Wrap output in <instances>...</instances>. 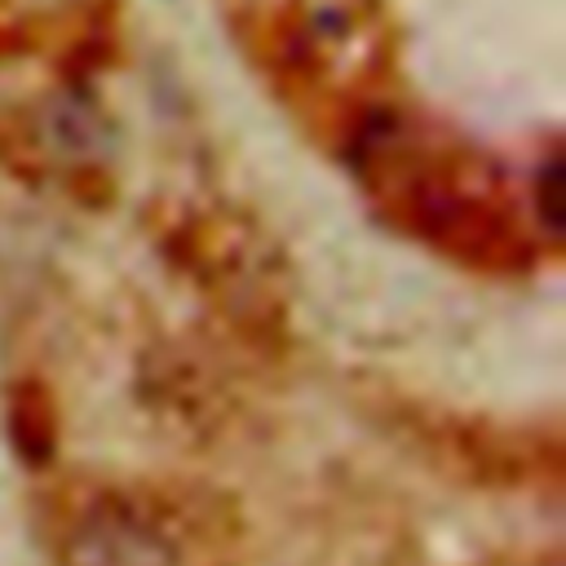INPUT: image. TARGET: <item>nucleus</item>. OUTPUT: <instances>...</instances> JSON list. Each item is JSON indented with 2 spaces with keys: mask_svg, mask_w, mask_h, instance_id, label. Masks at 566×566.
Listing matches in <instances>:
<instances>
[{
  "mask_svg": "<svg viewBox=\"0 0 566 566\" xmlns=\"http://www.w3.org/2000/svg\"><path fill=\"white\" fill-rule=\"evenodd\" d=\"M57 557L62 566H177V535L146 500L97 491L57 526Z\"/></svg>",
  "mask_w": 566,
  "mask_h": 566,
  "instance_id": "1",
  "label": "nucleus"
},
{
  "mask_svg": "<svg viewBox=\"0 0 566 566\" xmlns=\"http://www.w3.org/2000/svg\"><path fill=\"white\" fill-rule=\"evenodd\" d=\"M4 429L22 464H49L57 451V411L35 380H22L4 398Z\"/></svg>",
  "mask_w": 566,
  "mask_h": 566,
  "instance_id": "2",
  "label": "nucleus"
}]
</instances>
